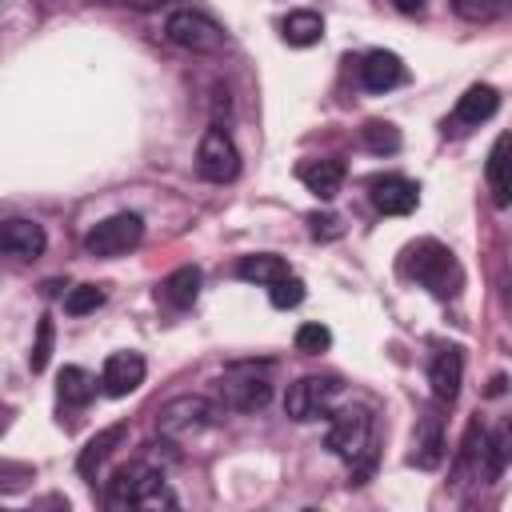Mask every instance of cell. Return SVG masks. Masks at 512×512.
<instances>
[{
	"instance_id": "cell-1",
	"label": "cell",
	"mask_w": 512,
	"mask_h": 512,
	"mask_svg": "<svg viewBox=\"0 0 512 512\" xmlns=\"http://www.w3.org/2000/svg\"><path fill=\"white\" fill-rule=\"evenodd\" d=\"M108 508L112 512H180V500L172 492V484L144 468V464H128L116 468V476L108 480Z\"/></svg>"
},
{
	"instance_id": "cell-2",
	"label": "cell",
	"mask_w": 512,
	"mask_h": 512,
	"mask_svg": "<svg viewBox=\"0 0 512 512\" xmlns=\"http://www.w3.org/2000/svg\"><path fill=\"white\" fill-rule=\"evenodd\" d=\"M400 272L428 288L436 300H452L464 288V268L460 260L440 244V240H416L400 252Z\"/></svg>"
},
{
	"instance_id": "cell-3",
	"label": "cell",
	"mask_w": 512,
	"mask_h": 512,
	"mask_svg": "<svg viewBox=\"0 0 512 512\" xmlns=\"http://www.w3.org/2000/svg\"><path fill=\"white\" fill-rule=\"evenodd\" d=\"M324 440H328V448H332L344 464H352V476H356L352 484H364V476H368V468H372V460H376L368 408H340V412H332Z\"/></svg>"
},
{
	"instance_id": "cell-4",
	"label": "cell",
	"mask_w": 512,
	"mask_h": 512,
	"mask_svg": "<svg viewBox=\"0 0 512 512\" xmlns=\"http://www.w3.org/2000/svg\"><path fill=\"white\" fill-rule=\"evenodd\" d=\"M272 400V380L268 368H256L252 360L228 364L220 376V404L232 412H260Z\"/></svg>"
},
{
	"instance_id": "cell-5",
	"label": "cell",
	"mask_w": 512,
	"mask_h": 512,
	"mask_svg": "<svg viewBox=\"0 0 512 512\" xmlns=\"http://www.w3.org/2000/svg\"><path fill=\"white\" fill-rule=\"evenodd\" d=\"M164 36L176 48H184V52H220L224 48V28L208 12H200V8H176V12H168Z\"/></svg>"
},
{
	"instance_id": "cell-6",
	"label": "cell",
	"mask_w": 512,
	"mask_h": 512,
	"mask_svg": "<svg viewBox=\"0 0 512 512\" xmlns=\"http://www.w3.org/2000/svg\"><path fill=\"white\" fill-rule=\"evenodd\" d=\"M344 392V384L336 376H300L296 384H288L284 392V416L288 420H320L332 412L336 396Z\"/></svg>"
},
{
	"instance_id": "cell-7",
	"label": "cell",
	"mask_w": 512,
	"mask_h": 512,
	"mask_svg": "<svg viewBox=\"0 0 512 512\" xmlns=\"http://www.w3.org/2000/svg\"><path fill=\"white\" fill-rule=\"evenodd\" d=\"M216 420V408L212 400L204 396H172L156 408V432L168 436V440H184V436H196L204 432L208 424Z\"/></svg>"
},
{
	"instance_id": "cell-8",
	"label": "cell",
	"mask_w": 512,
	"mask_h": 512,
	"mask_svg": "<svg viewBox=\"0 0 512 512\" xmlns=\"http://www.w3.org/2000/svg\"><path fill=\"white\" fill-rule=\"evenodd\" d=\"M140 236H144V220H140L136 212H116V216L100 220V224L84 236V252L112 260V256L132 252V248L140 244Z\"/></svg>"
},
{
	"instance_id": "cell-9",
	"label": "cell",
	"mask_w": 512,
	"mask_h": 512,
	"mask_svg": "<svg viewBox=\"0 0 512 512\" xmlns=\"http://www.w3.org/2000/svg\"><path fill=\"white\" fill-rule=\"evenodd\" d=\"M196 172H200L204 180H212V184H228V180H236V172H240V152H236L232 136H228L220 124H212V128L200 136V148H196Z\"/></svg>"
},
{
	"instance_id": "cell-10",
	"label": "cell",
	"mask_w": 512,
	"mask_h": 512,
	"mask_svg": "<svg viewBox=\"0 0 512 512\" xmlns=\"http://www.w3.org/2000/svg\"><path fill=\"white\" fill-rule=\"evenodd\" d=\"M496 108H500V92H496L492 84H472V88L456 100L452 120L444 124V132H468V128H480L484 120L496 116Z\"/></svg>"
},
{
	"instance_id": "cell-11",
	"label": "cell",
	"mask_w": 512,
	"mask_h": 512,
	"mask_svg": "<svg viewBox=\"0 0 512 512\" xmlns=\"http://www.w3.org/2000/svg\"><path fill=\"white\" fill-rule=\"evenodd\" d=\"M144 372H148V364L140 352H112L100 368V388H104V396L120 400L144 384Z\"/></svg>"
},
{
	"instance_id": "cell-12",
	"label": "cell",
	"mask_w": 512,
	"mask_h": 512,
	"mask_svg": "<svg viewBox=\"0 0 512 512\" xmlns=\"http://www.w3.org/2000/svg\"><path fill=\"white\" fill-rule=\"evenodd\" d=\"M428 384H432V396L436 404H456L460 396V384H464V352L460 348H436L432 364H428Z\"/></svg>"
},
{
	"instance_id": "cell-13",
	"label": "cell",
	"mask_w": 512,
	"mask_h": 512,
	"mask_svg": "<svg viewBox=\"0 0 512 512\" xmlns=\"http://www.w3.org/2000/svg\"><path fill=\"white\" fill-rule=\"evenodd\" d=\"M484 460H488V428L480 420L468 424L460 452H456V468H452V488L460 492L468 480H484Z\"/></svg>"
},
{
	"instance_id": "cell-14",
	"label": "cell",
	"mask_w": 512,
	"mask_h": 512,
	"mask_svg": "<svg viewBox=\"0 0 512 512\" xmlns=\"http://www.w3.org/2000/svg\"><path fill=\"white\" fill-rule=\"evenodd\" d=\"M408 80V68H404V60L396 56V52H388V48H372L364 60H360V84L368 88V92H392V88H400Z\"/></svg>"
},
{
	"instance_id": "cell-15",
	"label": "cell",
	"mask_w": 512,
	"mask_h": 512,
	"mask_svg": "<svg viewBox=\"0 0 512 512\" xmlns=\"http://www.w3.org/2000/svg\"><path fill=\"white\" fill-rule=\"evenodd\" d=\"M368 192H372V204L384 216H408L420 204V188L408 176H376L368 184Z\"/></svg>"
},
{
	"instance_id": "cell-16",
	"label": "cell",
	"mask_w": 512,
	"mask_h": 512,
	"mask_svg": "<svg viewBox=\"0 0 512 512\" xmlns=\"http://www.w3.org/2000/svg\"><path fill=\"white\" fill-rule=\"evenodd\" d=\"M408 464H416V468H424V472H432V468L444 464V424H440L436 412H424V416H420L416 436H412V456H408Z\"/></svg>"
},
{
	"instance_id": "cell-17",
	"label": "cell",
	"mask_w": 512,
	"mask_h": 512,
	"mask_svg": "<svg viewBox=\"0 0 512 512\" xmlns=\"http://www.w3.org/2000/svg\"><path fill=\"white\" fill-rule=\"evenodd\" d=\"M44 244H48V236H44V228L36 224V220H8L4 228H0V248L12 256V260H36L40 252H44Z\"/></svg>"
},
{
	"instance_id": "cell-18",
	"label": "cell",
	"mask_w": 512,
	"mask_h": 512,
	"mask_svg": "<svg viewBox=\"0 0 512 512\" xmlns=\"http://www.w3.org/2000/svg\"><path fill=\"white\" fill-rule=\"evenodd\" d=\"M296 176H300V184H304L312 196L332 200V196L340 192V184H344V160H336V156H324V160H304V164L296 168Z\"/></svg>"
},
{
	"instance_id": "cell-19",
	"label": "cell",
	"mask_w": 512,
	"mask_h": 512,
	"mask_svg": "<svg viewBox=\"0 0 512 512\" xmlns=\"http://www.w3.org/2000/svg\"><path fill=\"white\" fill-rule=\"evenodd\" d=\"M236 276L248 280V284L272 288V284L288 280L292 272H288V260H284V256H276V252H252V256H244V260L236 264Z\"/></svg>"
},
{
	"instance_id": "cell-20",
	"label": "cell",
	"mask_w": 512,
	"mask_h": 512,
	"mask_svg": "<svg viewBox=\"0 0 512 512\" xmlns=\"http://www.w3.org/2000/svg\"><path fill=\"white\" fill-rule=\"evenodd\" d=\"M200 268L196 264H180L176 272H168L164 276V284H160V300L168 304V308H192L196 304V296H200Z\"/></svg>"
},
{
	"instance_id": "cell-21",
	"label": "cell",
	"mask_w": 512,
	"mask_h": 512,
	"mask_svg": "<svg viewBox=\"0 0 512 512\" xmlns=\"http://www.w3.org/2000/svg\"><path fill=\"white\" fill-rule=\"evenodd\" d=\"M280 36H284L288 48H312V44L324 40V16L312 12V8H296V12L284 16Z\"/></svg>"
},
{
	"instance_id": "cell-22",
	"label": "cell",
	"mask_w": 512,
	"mask_h": 512,
	"mask_svg": "<svg viewBox=\"0 0 512 512\" xmlns=\"http://www.w3.org/2000/svg\"><path fill=\"white\" fill-rule=\"evenodd\" d=\"M488 184H492V200L504 208L512 204V136H500L492 156H488Z\"/></svg>"
},
{
	"instance_id": "cell-23",
	"label": "cell",
	"mask_w": 512,
	"mask_h": 512,
	"mask_svg": "<svg viewBox=\"0 0 512 512\" xmlns=\"http://www.w3.org/2000/svg\"><path fill=\"white\" fill-rule=\"evenodd\" d=\"M56 396H60V408H84L96 396V376L76 368V364H68L56 376Z\"/></svg>"
},
{
	"instance_id": "cell-24",
	"label": "cell",
	"mask_w": 512,
	"mask_h": 512,
	"mask_svg": "<svg viewBox=\"0 0 512 512\" xmlns=\"http://www.w3.org/2000/svg\"><path fill=\"white\" fill-rule=\"evenodd\" d=\"M128 436V428L124 424H112V428H100L84 448H80V456H76V468H80V476H92L108 456H112V448L120 444Z\"/></svg>"
},
{
	"instance_id": "cell-25",
	"label": "cell",
	"mask_w": 512,
	"mask_h": 512,
	"mask_svg": "<svg viewBox=\"0 0 512 512\" xmlns=\"http://www.w3.org/2000/svg\"><path fill=\"white\" fill-rule=\"evenodd\" d=\"M512 464V416L500 420L492 432H488V460H484V484L500 480L504 468Z\"/></svg>"
},
{
	"instance_id": "cell-26",
	"label": "cell",
	"mask_w": 512,
	"mask_h": 512,
	"mask_svg": "<svg viewBox=\"0 0 512 512\" xmlns=\"http://www.w3.org/2000/svg\"><path fill=\"white\" fill-rule=\"evenodd\" d=\"M360 140H364V148L368 152H376V156H392V152H400V128L396 124H388V120H368L364 128H360Z\"/></svg>"
},
{
	"instance_id": "cell-27",
	"label": "cell",
	"mask_w": 512,
	"mask_h": 512,
	"mask_svg": "<svg viewBox=\"0 0 512 512\" xmlns=\"http://www.w3.org/2000/svg\"><path fill=\"white\" fill-rule=\"evenodd\" d=\"M328 348H332V332H328L320 320H308V324L296 328V352L320 356V352H328Z\"/></svg>"
},
{
	"instance_id": "cell-28",
	"label": "cell",
	"mask_w": 512,
	"mask_h": 512,
	"mask_svg": "<svg viewBox=\"0 0 512 512\" xmlns=\"http://www.w3.org/2000/svg\"><path fill=\"white\" fill-rule=\"evenodd\" d=\"M452 12H456V16H464V20L484 24V20L504 16V12H508V4H504V0H452Z\"/></svg>"
},
{
	"instance_id": "cell-29",
	"label": "cell",
	"mask_w": 512,
	"mask_h": 512,
	"mask_svg": "<svg viewBox=\"0 0 512 512\" xmlns=\"http://www.w3.org/2000/svg\"><path fill=\"white\" fill-rule=\"evenodd\" d=\"M104 304V288L100 284H76L68 296H64V312L68 316H84V312H92V308H100Z\"/></svg>"
},
{
	"instance_id": "cell-30",
	"label": "cell",
	"mask_w": 512,
	"mask_h": 512,
	"mask_svg": "<svg viewBox=\"0 0 512 512\" xmlns=\"http://www.w3.org/2000/svg\"><path fill=\"white\" fill-rule=\"evenodd\" d=\"M52 320L48 316H40V324H36V344H32V352H28V368L32 372H44L48 368V356H52Z\"/></svg>"
},
{
	"instance_id": "cell-31",
	"label": "cell",
	"mask_w": 512,
	"mask_h": 512,
	"mask_svg": "<svg viewBox=\"0 0 512 512\" xmlns=\"http://www.w3.org/2000/svg\"><path fill=\"white\" fill-rule=\"evenodd\" d=\"M268 300H272V308H296L300 300H304V280L300 276H288V280H280V284H272L268 288Z\"/></svg>"
},
{
	"instance_id": "cell-32",
	"label": "cell",
	"mask_w": 512,
	"mask_h": 512,
	"mask_svg": "<svg viewBox=\"0 0 512 512\" xmlns=\"http://www.w3.org/2000/svg\"><path fill=\"white\" fill-rule=\"evenodd\" d=\"M308 232H312L316 240H336V236H340V220H336L332 212H312V216H308Z\"/></svg>"
},
{
	"instance_id": "cell-33",
	"label": "cell",
	"mask_w": 512,
	"mask_h": 512,
	"mask_svg": "<svg viewBox=\"0 0 512 512\" xmlns=\"http://www.w3.org/2000/svg\"><path fill=\"white\" fill-rule=\"evenodd\" d=\"M460 512H488V508H480V504H464Z\"/></svg>"
},
{
	"instance_id": "cell-34",
	"label": "cell",
	"mask_w": 512,
	"mask_h": 512,
	"mask_svg": "<svg viewBox=\"0 0 512 512\" xmlns=\"http://www.w3.org/2000/svg\"><path fill=\"white\" fill-rule=\"evenodd\" d=\"M300 512H320V508H300Z\"/></svg>"
}]
</instances>
